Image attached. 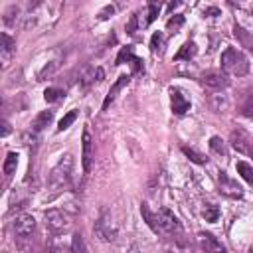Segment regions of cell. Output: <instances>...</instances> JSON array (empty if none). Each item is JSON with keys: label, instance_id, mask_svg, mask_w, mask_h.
I'll list each match as a JSON object with an SVG mask.
<instances>
[{"label": "cell", "instance_id": "obj_12", "mask_svg": "<svg viewBox=\"0 0 253 253\" xmlns=\"http://www.w3.org/2000/svg\"><path fill=\"white\" fill-rule=\"evenodd\" d=\"M14 53H16V42L6 32L0 34V59H2V67H6L10 63Z\"/></svg>", "mask_w": 253, "mask_h": 253}, {"label": "cell", "instance_id": "obj_13", "mask_svg": "<svg viewBox=\"0 0 253 253\" xmlns=\"http://www.w3.org/2000/svg\"><path fill=\"white\" fill-rule=\"evenodd\" d=\"M202 83L206 87H210V89H225L229 85V79L221 71H208V73H204Z\"/></svg>", "mask_w": 253, "mask_h": 253}, {"label": "cell", "instance_id": "obj_38", "mask_svg": "<svg viewBox=\"0 0 253 253\" xmlns=\"http://www.w3.org/2000/svg\"><path fill=\"white\" fill-rule=\"evenodd\" d=\"M2 126H4V128H2V136H6V134L10 132V125H8V121H4Z\"/></svg>", "mask_w": 253, "mask_h": 253}, {"label": "cell", "instance_id": "obj_8", "mask_svg": "<svg viewBox=\"0 0 253 253\" xmlns=\"http://www.w3.org/2000/svg\"><path fill=\"white\" fill-rule=\"evenodd\" d=\"M217 184H219V192L223 196H227V198H241L243 196V188L237 184V180L229 178L227 172H219Z\"/></svg>", "mask_w": 253, "mask_h": 253}, {"label": "cell", "instance_id": "obj_31", "mask_svg": "<svg viewBox=\"0 0 253 253\" xmlns=\"http://www.w3.org/2000/svg\"><path fill=\"white\" fill-rule=\"evenodd\" d=\"M77 119V111H69L59 123H57V132H61V130H65V128H69V125L73 123Z\"/></svg>", "mask_w": 253, "mask_h": 253}, {"label": "cell", "instance_id": "obj_24", "mask_svg": "<svg viewBox=\"0 0 253 253\" xmlns=\"http://www.w3.org/2000/svg\"><path fill=\"white\" fill-rule=\"evenodd\" d=\"M235 168H237V172L241 174V178H243L247 184H251V186H253V166H249L247 162L239 160V162L235 164Z\"/></svg>", "mask_w": 253, "mask_h": 253}, {"label": "cell", "instance_id": "obj_18", "mask_svg": "<svg viewBox=\"0 0 253 253\" xmlns=\"http://www.w3.org/2000/svg\"><path fill=\"white\" fill-rule=\"evenodd\" d=\"M196 51H198L196 43H194V42H186V43L178 49V53L174 55V59H176V61H190V59L196 55Z\"/></svg>", "mask_w": 253, "mask_h": 253}, {"label": "cell", "instance_id": "obj_11", "mask_svg": "<svg viewBox=\"0 0 253 253\" xmlns=\"http://www.w3.org/2000/svg\"><path fill=\"white\" fill-rule=\"evenodd\" d=\"M170 107H172L174 115H184L190 109V99L186 97V93L182 89H178V87L170 89Z\"/></svg>", "mask_w": 253, "mask_h": 253}, {"label": "cell", "instance_id": "obj_10", "mask_svg": "<svg viewBox=\"0 0 253 253\" xmlns=\"http://www.w3.org/2000/svg\"><path fill=\"white\" fill-rule=\"evenodd\" d=\"M198 243L202 247V253H227L225 247L221 245L219 239H215L211 233L208 231H200L198 233Z\"/></svg>", "mask_w": 253, "mask_h": 253}, {"label": "cell", "instance_id": "obj_19", "mask_svg": "<svg viewBox=\"0 0 253 253\" xmlns=\"http://www.w3.org/2000/svg\"><path fill=\"white\" fill-rule=\"evenodd\" d=\"M140 213H142V217H144L146 225H148V227H150L154 233H158V231H160V225H158V217H156V213H152V211H150L148 204H140Z\"/></svg>", "mask_w": 253, "mask_h": 253}, {"label": "cell", "instance_id": "obj_15", "mask_svg": "<svg viewBox=\"0 0 253 253\" xmlns=\"http://www.w3.org/2000/svg\"><path fill=\"white\" fill-rule=\"evenodd\" d=\"M125 59H126V61H130V65H132V71H134V73H140V71L144 69L142 59H138V57L132 53V47H130V45H126V47H123V49H121V53H119V57H117V65H121Z\"/></svg>", "mask_w": 253, "mask_h": 253}, {"label": "cell", "instance_id": "obj_14", "mask_svg": "<svg viewBox=\"0 0 253 253\" xmlns=\"http://www.w3.org/2000/svg\"><path fill=\"white\" fill-rule=\"evenodd\" d=\"M101 79H105V71H103V67H99V65H91V67H87V69L83 71L79 83H81L83 89H87V87L99 83Z\"/></svg>", "mask_w": 253, "mask_h": 253}, {"label": "cell", "instance_id": "obj_42", "mask_svg": "<svg viewBox=\"0 0 253 253\" xmlns=\"http://www.w3.org/2000/svg\"><path fill=\"white\" fill-rule=\"evenodd\" d=\"M166 253H172V251H170V249H168V251H166Z\"/></svg>", "mask_w": 253, "mask_h": 253}, {"label": "cell", "instance_id": "obj_34", "mask_svg": "<svg viewBox=\"0 0 253 253\" xmlns=\"http://www.w3.org/2000/svg\"><path fill=\"white\" fill-rule=\"evenodd\" d=\"M182 24H184V16L176 14L174 18H170V20L166 22V28H168V30H178V28H180Z\"/></svg>", "mask_w": 253, "mask_h": 253}, {"label": "cell", "instance_id": "obj_30", "mask_svg": "<svg viewBox=\"0 0 253 253\" xmlns=\"http://www.w3.org/2000/svg\"><path fill=\"white\" fill-rule=\"evenodd\" d=\"M71 253H87V247L83 243V237L79 233H75L71 237Z\"/></svg>", "mask_w": 253, "mask_h": 253}, {"label": "cell", "instance_id": "obj_21", "mask_svg": "<svg viewBox=\"0 0 253 253\" xmlns=\"http://www.w3.org/2000/svg\"><path fill=\"white\" fill-rule=\"evenodd\" d=\"M51 119H53V113L51 111H42L34 121H32V130H42V128H45L49 123H51Z\"/></svg>", "mask_w": 253, "mask_h": 253}, {"label": "cell", "instance_id": "obj_17", "mask_svg": "<svg viewBox=\"0 0 253 253\" xmlns=\"http://www.w3.org/2000/svg\"><path fill=\"white\" fill-rule=\"evenodd\" d=\"M233 36L237 38V42H239L245 49L253 51V38H251V34H249L247 30H243L239 24H235V26H233Z\"/></svg>", "mask_w": 253, "mask_h": 253}, {"label": "cell", "instance_id": "obj_9", "mask_svg": "<svg viewBox=\"0 0 253 253\" xmlns=\"http://www.w3.org/2000/svg\"><path fill=\"white\" fill-rule=\"evenodd\" d=\"M81 164L85 172H91L93 166V138L89 128H83V136H81Z\"/></svg>", "mask_w": 253, "mask_h": 253}, {"label": "cell", "instance_id": "obj_26", "mask_svg": "<svg viewBox=\"0 0 253 253\" xmlns=\"http://www.w3.org/2000/svg\"><path fill=\"white\" fill-rule=\"evenodd\" d=\"M239 113L243 117H247V119H253V93L245 95V99H243V103L239 107Z\"/></svg>", "mask_w": 253, "mask_h": 253}, {"label": "cell", "instance_id": "obj_40", "mask_svg": "<svg viewBox=\"0 0 253 253\" xmlns=\"http://www.w3.org/2000/svg\"><path fill=\"white\" fill-rule=\"evenodd\" d=\"M176 6H178V2H170V4H168V10H174Z\"/></svg>", "mask_w": 253, "mask_h": 253}, {"label": "cell", "instance_id": "obj_1", "mask_svg": "<svg viewBox=\"0 0 253 253\" xmlns=\"http://www.w3.org/2000/svg\"><path fill=\"white\" fill-rule=\"evenodd\" d=\"M221 69L223 73L243 77L249 73V59L237 47H225L221 53Z\"/></svg>", "mask_w": 253, "mask_h": 253}, {"label": "cell", "instance_id": "obj_36", "mask_svg": "<svg viewBox=\"0 0 253 253\" xmlns=\"http://www.w3.org/2000/svg\"><path fill=\"white\" fill-rule=\"evenodd\" d=\"M136 24H138V22H136V14H132V16H130V22L126 24V34H134V32H136Z\"/></svg>", "mask_w": 253, "mask_h": 253}, {"label": "cell", "instance_id": "obj_27", "mask_svg": "<svg viewBox=\"0 0 253 253\" xmlns=\"http://www.w3.org/2000/svg\"><path fill=\"white\" fill-rule=\"evenodd\" d=\"M202 215L206 217V221H215V219L219 217V208H217L215 204H204Z\"/></svg>", "mask_w": 253, "mask_h": 253}, {"label": "cell", "instance_id": "obj_2", "mask_svg": "<svg viewBox=\"0 0 253 253\" xmlns=\"http://www.w3.org/2000/svg\"><path fill=\"white\" fill-rule=\"evenodd\" d=\"M93 229H95V235H97L101 241H105V243H113V241L117 239V233H119L117 223L113 221V215H111V211H109L107 208L101 210V213H99V217H97Z\"/></svg>", "mask_w": 253, "mask_h": 253}, {"label": "cell", "instance_id": "obj_16", "mask_svg": "<svg viewBox=\"0 0 253 253\" xmlns=\"http://www.w3.org/2000/svg\"><path fill=\"white\" fill-rule=\"evenodd\" d=\"M128 81H130V75H126V73H125V75H119V79L111 85V89H109V93H107V97H105V101H103V111L117 99V93H119L123 87H126Z\"/></svg>", "mask_w": 253, "mask_h": 253}, {"label": "cell", "instance_id": "obj_3", "mask_svg": "<svg viewBox=\"0 0 253 253\" xmlns=\"http://www.w3.org/2000/svg\"><path fill=\"white\" fill-rule=\"evenodd\" d=\"M71 166H73V160H71V154H65L61 156V160L57 162V166L51 170L49 174V184L53 188H63L69 184L71 180Z\"/></svg>", "mask_w": 253, "mask_h": 253}, {"label": "cell", "instance_id": "obj_20", "mask_svg": "<svg viewBox=\"0 0 253 253\" xmlns=\"http://www.w3.org/2000/svg\"><path fill=\"white\" fill-rule=\"evenodd\" d=\"M210 105H211V109H213L215 113H225V111L229 109V99H227L225 95L213 93V95L210 97Z\"/></svg>", "mask_w": 253, "mask_h": 253}, {"label": "cell", "instance_id": "obj_29", "mask_svg": "<svg viewBox=\"0 0 253 253\" xmlns=\"http://www.w3.org/2000/svg\"><path fill=\"white\" fill-rule=\"evenodd\" d=\"M63 95H65V93H63L61 89H57V87H47V89L43 91V99H45L47 103H55V101H59Z\"/></svg>", "mask_w": 253, "mask_h": 253}, {"label": "cell", "instance_id": "obj_22", "mask_svg": "<svg viewBox=\"0 0 253 253\" xmlns=\"http://www.w3.org/2000/svg\"><path fill=\"white\" fill-rule=\"evenodd\" d=\"M18 168V154L16 152H8L6 158H4V164H2V170L6 176H12Z\"/></svg>", "mask_w": 253, "mask_h": 253}, {"label": "cell", "instance_id": "obj_23", "mask_svg": "<svg viewBox=\"0 0 253 253\" xmlns=\"http://www.w3.org/2000/svg\"><path fill=\"white\" fill-rule=\"evenodd\" d=\"M150 51L154 55H160L164 51V34L162 32H154L150 38Z\"/></svg>", "mask_w": 253, "mask_h": 253}, {"label": "cell", "instance_id": "obj_28", "mask_svg": "<svg viewBox=\"0 0 253 253\" xmlns=\"http://www.w3.org/2000/svg\"><path fill=\"white\" fill-rule=\"evenodd\" d=\"M182 152L192 160V162H196V164H208V158L204 156V154H200L198 150H194V148H188V146H182Z\"/></svg>", "mask_w": 253, "mask_h": 253}, {"label": "cell", "instance_id": "obj_37", "mask_svg": "<svg viewBox=\"0 0 253 253\" xmlns=\"http://www.w3.org/2000/svg\"><path fill=\"white\" fill-rule=\"evenodd\" d=\"M113 10H115V8H113V6H107V8H105V10H103V12H101V14H99V20H105V18H109V16H107V14H109V12H111V14H113Z\"/></svg>", "mask_w": 253, "mask_h": 253}, {"label": "cell", "instance_id": "obj_7", "mask_svg": "<svg viewBox=\"0 0 253 253\" xmlns=\"http://www.w3.org/2000/svg\"><path fill=\"white\" fill-rule=\"evenodd\" d=\"M156 217H158L160 231H164V233H180L182 225H180L178 217H176L168 208H162V210L156 213Z\"/></svg>", "mask_w": 253, "mask_h": 253}, {"label": "cell", "instance_id": "obj_5", "mask_svg": "<svg viewBox=\"0 0 253 253\" xmlns=\"http://www.w3.org/2000/svg\"><path fill=\"white\" fill-rule=\"evenodd\" d=\"M34 231H36V219H34V215H30V213H20V215H16V219H14V233H16L20 239L32 237Z\"/></svg>", "mask_w": 253, "mask_h": 253}, {"label": "cell", "instance_id": "obj_39", "mask_svg": "<svg viewBox=\"0 0 253 253\" xmlns=\"http://www.w3.org/2000/svg\"><path fill=\"white\" fill-rule=\"evenodd\" d=\"M204 14H213V16H217V14H219V10H217V8H206V10H204Z\"/></svg>", "mask_w": 253, "mask_h": 253}, {"label": "cell", "instance_id": "obj_25", "mask_svg": "<svg viewBox=\"0 0 253 253\" xmlns=\"http://www.w3.org/2000/svg\"><path fill=\"white\" fill-rule=\"evenodd\" d=\"M210 148H211V152H215L217 156H227V148H225V144H223V140L219 138V136H211L210 138Z\"/></svg>", "mask_w": 253, "mask_h": 253}, {"label": "cell", "instance_id": "obj_4", "mask_svg": "<svg viewBox=\"0 0 253 253\" xmlns=\"http://www.w3.org/2000/svg\"><path fill=\"white\" fill-rule=\"evenodd\" d=\"M45 225L51 229V231H63V229H67L69 225H71V219H69V215L63 211V210H47L45 211Z\"/></svg>", "mask_w": 253, "mask_h": 253}, {"label": "cell", "instance_id": "obj_35", "mask_svg": "<svg viewBox=\"0 0 253 253\" xmlns=\"http://www.w3.org/2000/svg\"><path fill=\"white\" fill-rule=\"evenodd\" d=\"M14 14L18 16V8H16V6H10V8H8V12H6V16H4V22H6L8 26H12V24H14Z\"/></svg>", "mask_w": 253, "mask_h": 253}, {"label": "cell", "instance_id": "obj_33", "mask_svg": "<svg viewBox=\"0 0 253 253\" xmlns=\"http://www.w3.org/2000/svg\"><path fill=\"white\" fill-rule=\"evenodd\" d=\"M172 253H194V247L188 241H178L174 243V249H170Z\"/></svg>", "mask_w": 253, "mask_h": 253}, {"label": "cell", "instance_id": "obj_41", "mask_svg": "<svg viewBox=\"0 0 253 253\" xmlns=\"http://www.w3.org/2000/svg\"><path fill=\"white\" fill-rule=\"evenodd\" d=\"M249 253H253V247H251V249H249Z\"/></svg>", "mask_w": 253, "mask_h": 253}, {"label": "cell", "instance_id": "obj_32", "mask_svg": "<svg viewBox=\"0 0 253 253\" xmlns=\"http://www.w3.org/2000/svg\"><path fill=\"white\" fill-rule=\"evenodd\" d=\"M158 12H160V4H158V2H148V16H146V26H148V24H152V22L156 20Z\"/></svg>", "mask_w": 253, "mask_h": 253}, {"label": "cell", "instance_id": "obj_6", "mask_svg": "<svg viewBox=\"0 0 253 253\" xmlns=\"http://www.w3.org/2000/svg\"><path fill=\"white\" fill-rule=\"evenodd\" d=\"M229 142H231L233 150H237L239 154H245V156L253 158V140L243 130H231Z\"/></svg>", "mask_w": 253, "mask_h": 253}]
</instances>
